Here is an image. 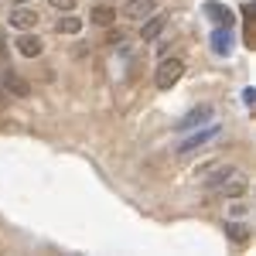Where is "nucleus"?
I'll list each match as a JSON object with an SVG mask.
<instances>
[{"instance_id": "5", "label": "nucleus", "mask_w": 256, "mask_h": 256, "mask_svg": "<svg viewBox=\"0 0 256 256\" xmlns=\"http://www.w3.org/2000/svg\"><path fill=\"white\" fill-rule=\"evenodd\" d=\"M212 116H216V110H212V106H198V110H192L184 120H178L174 130H178V134H184V130H198V126L212 123Z\"/></svg>"}, {"instance_id": "10", "label": "nucleus", "mask_w": 256, "mask_h": 256, "mask_svg": "<svg viewBox=\"0 0 256 256\" xmlns=\"http://www.w3.org/2000/svg\"><path fill=\"white\" fill-rule=\"evenodd\" d=\"M158 10V0H126V7H123V14L130 20H144V18H150Z\"/></svg>"}, {"instance_id": "8", "label": "nucleus", "mask_w": 256, "mask_h": 256, "mask_svg": "<svg viewBox=\"0 0 256 256\" xmlns=\"http://www.w3.org/2000/svg\"><path fill=\"white\" fill-rule=\"evenodd\" d=\"M18 52L24 55V58H38L41 52H44V41H41V34H34V31H24V34H18Z\"/></svg>"}, {"instance_id": "13", "label": "nucleus", "mask_w": 256, "mask_h": 256, "mask_svg": "<svg viewBox=\"0 0 256 256\" xmlns=\"http://www.w3.org/2000/svg\"><path fill=\"white\" fill-rule=\"evenodd\" d=\"M55 31L58 34H65V38H72V34H79L82 31V20L68 10V14H58V24H55Z\"/></svg>"}, {"instance_id": "11", "label": "nucleus", "mask_w": 256, "mask_h": 256, "mask_svg": "<svg viewBox=\"0 0 256 256\" xmlns=\"http://www.w3.org/2000/svg\"><path fill=\"white\" fill-rule=\"evenodd\" d=\"M116 20V7H106V4H99L89 10V24H96V28H110Z\"/></svg>"}, {"instance_id": "12", "label": "nucleus", "mask_w": 256, "mask_h": 256, "mask_svg": "<svg viewBox=\"0 0 256 256\" xmlns=\"http://www.w3.org/2000/svg\"><path fill=\"white\" fill-rule=\"evenodd\" d=\"M205 14H208V20L216 28H229L232 24V10H226L222 4H205Z\"/></svg>"}, {"instance_id": "19", "label": "nucleus", "mask_w": 256, "mask_h": 256, "mask_svg": "<svg viewBox=\"0 0 256 256\" xmlns=\"http://www.w3.org/2000/svg\"><path fill=\"white\" fill-rule=\"evenodd\" d=\"M4 99H7V92H4V89H0V106H4Z\"/></svg>"}, {"instance_id": "17", "label": "nucleus", "mask_w": 256, "mask_h": 256, "mask_svg": "<svg viewBox=\"0 0 256 256\" xmlns=\"http://www.w3.org/2000/svg\"><path fill=\"white\" fill-rule=\"evenodd\" d=\"M246 212H250V202H236L232 205V216H246Z\"/></svg>"}, {"instance_id": "16", "label": "nucleus", "mask_w": 256, "mask_h": 256, "mask_svg": "<svg viewBox=\"0 0 256 256\" xmlns=\"http://www.w3.org/2000/svg\"><path fill=\"white\" fill-rule=\"evenodd\" d=\"M7 58H10V52H7V34L0 31V65H7Z\"/></svg>"}, {"instance_id": "6", "label": "nucleus", "mask_w": 256, "mask_h": 256, "mask_svg": "<svg viewBox=\"0 0 256 256\" xmlns=\"http://www.w3.org/2000/svg\"><path fill=\"white\" fill-rule=\"evenodd\" d=\"M0 89L4 92H10V96H18V99H24L28 92H31V82L24 79V76H18V72H4V79H0Z\"/></svg>"}, {"instance_id": "18", "label": "nucleus", "mask_w": 256, "mask_h": 256, "mask_svg": "<svg viewBox=\"0 0 256 256\" xmlns=\"http://www.w3.org/2000/svg\"><path fill=\"white\" fill-rule=\"evenodd\" d=\"M242 99H246V106H256V89H253V86L242 92Z\"/></svg>"}, {"instance_id": "15", "label": "nucleus", "mask_w": 256, "mask_h": 256, "mask_svg": "<svg viewBox=\"0 0 256 256\" xmlns=\"http://www.w3.org/2000/svg\"><path fill=\"white\" fill-rule=\"evenodd\" d=\"M48 7H55L58 14H68V10H76V0H48Z\"/></svg>"}, {"instance_id": "3", "label": "nucleus", "mask_w": 256, "mask_h": 256, "mask_svg": "<svg viewBox=\"0 0 256 256\" xmlns=\"http://www.w3.org/2000/svg\"><path fill=\"white\" fill-rule=\"evenodd\" d=\"M181 76H184V62L181 58H164L158 65V72H154V86H158V89H171V86H178Z\"/></svg>"}, {"instance_id": "4", "label": "nucleus", "mask_w": 256, "mask_h": 256, "mask_svg": "<svg viewBox=\"0 0 256 256\" xmlns=\"http://www.w3.org/2000/svg\"><path fill=\"white\" fill-rule=\"evenodd\" d=\"M7 24L14 28V31H34L41 24V14L34 7H24V4H14L10 7V14H7Z\"/></svg>"}, {"instance_id": "7", "label": "nucleus", "mask_w": 256, "mask_h": 256, "mask_svg": "<svg viewBox=\"0 0 256 256\" xmlns=\"http://www.w3.org/2000/svg\"><path fill=\"white\" fill-rule=\"evenodd\" d=\"M164 28H168V18L154 10L150 18H144V20H140V41H158Z\"/></svg>"}, {"instance_id": "9", "label": "nucleus", "mask_w": 256, "mask_h": 256, "mask_svg": "<svg viewBox=\"0 0 256 256\" xmlns=\"http://www.w3.org/2000/svg\"><path fill=\"white\" fill-rule=\"evenodd\" d=\"M232 48H236L232 31H229V28H216V31H212V52H216L218 58H229V55H232Z\"/></svg>"}, {"instance_id": "1", "label": "nucleus", "mask_w": 256, "mask_h": 256, "mask_svg": "<svg viewBox=\"0 0 256 256\" xmlns=\"http://www.w3.org/2000/svg\"><path fill=\"white\" fill-rule=\"evenodd\" d=\"M208 171H212V174H205V181H202V188H205L208 195H218V198H242L246 195L250 181L242 178L239 168L222 164V168H208Z\"/></svg>"}, {"instance_id": "14", "label": "nucleus", "mask_w": 256, "mask_h": 256, "mask_svg": "<svg viewBox=\"0 0 256 256\" xmlns=\"http://www.w3.org/2000/svg\"><path fill=\"white\" fill-rule=\"evenodd\" d=\"M250 232H253V229H250L246 222H226V236L232 239V242H246Z\"/></svg>"}, {"instance_id": "2", "label": "nucleus", "mask_w": 256, "mask_h": 256, "mask_svg": "<svg viewBox=\"0 0 256 256\" xmlns=\"http://www.w3.org/2000/svg\"><path fill=\"white\" fill-rule=\"evenodd\" d=\"M184 134H188V130H184ZM216 137H218V126H208V123H205V126L192 130L181 144H174V154H181V158H184V154H195V150H202L208 140H216Z\"/></svg>"}]
</instances>
